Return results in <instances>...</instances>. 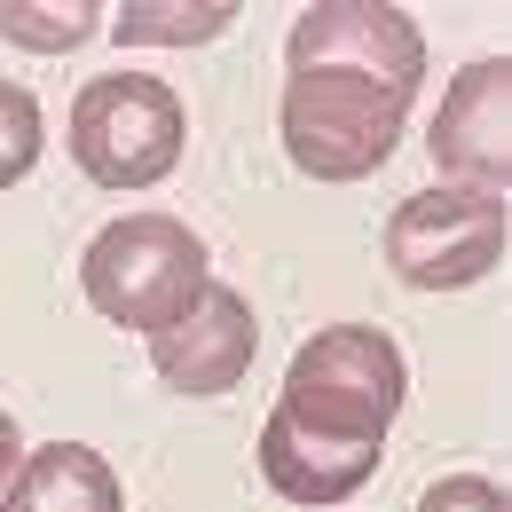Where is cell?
Returning a JSON list of instances; mask_svg holds the SVG:
<instances>
[{
	"label": "cell",
	"instance_id": "cell-1",
	"mask_svg": "<svg viewBox=\"0 0 512 512\" xmlns=\"http://www.w3.org/2000/svg\"><path fill=\"white\" fill-rule=\"evenodd\" d=\"M213 284V260H205V237L174 213H119L111 229L87 237L79 253V292L87 308L119 331H166V323L190 308L197 292Z\"/></svg>",
	"mask_w": 512,
	"mask_h": 512
},
{
	"label": "cell",
	"instance_id": "cell-2",
	"mask_svg": "<svg viewBox=\"0 0 512 512\" xmlns=\"http://www.w3.org/2000/svg\"><path fill=\"white\" fill-rule=\"evenodd\" d=\"M410 119V95H394L363 71L339 64H300L284 71V103H276V134H284V158L308 174V182H363L379 174L402 142Z\"/></svg>",
	"mask_w": 512,
	"mask_h": 512
},
{
	"label": "cell",
	"instance_id": "cell-3",
	"mask_svg": "<svg viewBox=\"0 0 512 512\" xmlns=\"http://www.w3.org/2000/svg\"><path fill=\"white\" fill-rule=\"evenodd\" d=\"M402 394H410V363L379 323H331L292 355L276 410L316 426V434L386 449V426L402 418Z\"/></svg>",
	"mask_w": 512,
	"mask_h": 512
},
{
	"label": "cell",
	"instance_id": "cell-4",
	"mask_svg": "<svg viewBox=\"0 0 512 512\" xmlns=\"http://www.w3.org/2000/svg\"><path fill=\"white\" fill-rule=\"evenodd\" d=\"M190 111L150 71H103L71 103V158L95 190H150L182 166Z\"/></svg>",
	"mask_w": 512,
	"mask_h": 512
},
{
	"label": "cell",
	"instance_id": "cell-5",
	"mask_svg": "<svg viewBox=\"0 0 512 512\" xmlns=\"http://www.w3.org/2000/svg\"><path fill=\"white\" fill-rule=\"evenodd\" d=\"M512 237V197H481V190H418L394 205L386 221V268L410 292H465L481 284Z\"/></svg>",
	"mask_w": 512,
	"mask_h": 512
},
{
	"label": "cell",
	"instance_id": "cell-6",
	"mask_svg": "<svg viewBox=\"0 0 512 512\" xmlns=\"http://www.w3.org/2000/svg\"><path fill=\"white\" fill-rule=\"evenodd\" d=\"M426 158L449 190L512 197V56H473L449 79Z\"/></svg>",
	"mask_w": 512,
	"mask_h": 512
},
{
	"label": "cell",
	"instance_id": "cell-7",
	"mask_svg": "<svg viewBox=\"0 0 512 512\" xmlns=\"http://www.w3.org/2000/svg\"><path fill=\"white\" fill-rule=\"evenodd\" d=\"M284 64H339L394 95H418L426 32L410 24V8H386V0H323V8H300V24L284 32Z\"/></svg>",
	"mask_w": 512,
	"mask_h": 512
},
{
	"label": "cell",
	"instance_id": "cell-8",
	"mask_svg": "<svg viewBox=\"0 0 512 512\" xmlns=\"http://www.w3.org/2000/svg\"><path fill=\"white\" fill-rule=\"evenodd\" d=\"M253 347H260L253 300L237 284H205L166 331H150V371L174 394H229L253 371Z\"/></svg>",
	"mask_w": 512,
	"mask_h": 512
},
{
	"label": "cell",
	"instance_id": "cell-9",
	"mask_svg": "<svg viewBox=\"0 0 512 512\" xmlns=\"http://www.w3.org/2000/svg\"><path fill=\"white\" fill-rule=\"evenodd\" d=\"M379 457H386L379 442H339V434H316L284 410H268V426H260V473L284 505H316V512L347 505L379 473Z\"/></svg>",
	"mask_w": 512,
	"mask_h": 512
},
{
	"label": "cell",
	"instance_id": "cell-10",
	"mask_svg": "<svg viewBox=\"0 0 512 512\" xmlns=\"http://www.w3.org/2000/svg\"><path fill=\"white\" fill-rule=\"evenodd\" d=\"M0 512H127V489L103 465V449L48 442V449H24V465L0 489Z\"/></svg>",
	"mask_w": 512,
	"mask_h": 512
},
{
	"label": "cell",
	"instance_id": "cell-11",
	"mask_svg": "<svg viewBox=\"0 0 512 512\" xmlns=\"http://www.w3.org/2000/svg\"><path fill=\"white\" fill-rule=\"evenodd\" d=\"M237 8L245 0H127L111 16V32L127 48H205L237 24Z\"/></svg>",
	"mask_w": 512,
	"mask_h": 512
},
{
	"label": "cell",
	"instance_id": "cell-12",
	"mask_svg": "<svg viewBox=\"0 0 512 512\" xmlns=\"http://www.w3.org/2000/svg\"><path fill=\"white\" fill-rule=\"evenodd\" d=\"M103 32V0H0V40L24 56H71Z\"/></svg>",
	"mask_w": 512,
	"mask_h": 512
},
{
	"label": "cell",
	"instance_id": "cell-13",
	"mask_svg": "<svg viewBox=\"0 0 512 512\" xmlns=\"http://www.w3.org/2000/svg\"><path fill=\"white\" fill-rule=\"evenodd\" d=\"M40 103H32V87H16V79H0V190L8 182H24L32 166H40Z\"/></svg>",
	"mask_w": 512,
	"mask_h": 512
},
{
	"label": "cell",
	"instance_id": "cell-14",
	"mask_svg": "<svg viewBox=\"0 0 512 512\" xmlns=\"http://www.w3.org/2000/svg\"><path fill=\"white\" fill-rule=\"evenodd\" d=\"M418 512H512V497L489 473H442V481L418 497Z\"/></svg>",
	"mask_w": 512,
	"mask_h": 512
},
{
	"label": "cell",
	"instance_id": "cell-15",
	"mask_svg": "<svg viewBox=\"0 0 512 512\" xmlns=\"http://www.w3.org/2000/svg\"><path fill=\"white\" fill-rule=\"evenodd\" d=\"M24 465V434H16V418L0 410V489H8V473Z\"/></svg>",
	"mask_w": 512,
	"mask_h": 512
}]
</instances>
